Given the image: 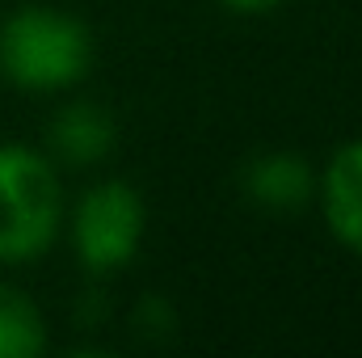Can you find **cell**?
I'll list each match as a JSON object with an SVG mask.
<instances>
[{"label": "cell", "instance_id": "cell-1", "mask_svg": "<svg viewBox=\"0 0 362 358\" xmlns=\"http://www.w3.org/2000/svg\"><path fill=\"white\" fill-rule=\"evenodd\" d=\"M93 64V38L81 17L47 4L17 8L0 21V72L30 93L68 89Z\"/></svg>", "mask_w": 362, "mask_h": 358}, {"label": "cell", "instance_id": "cell-2", "mask_svg": "<svg viewBox=\"0 0 362 358\" xmlns=\"http://www.w3.org/2000/svg\"><path fill=\"white\" fill-rule=\"evenodd\" d=\"M64 224L55 165L25 144H0V262L25 266L42 258Z\"/></svg>", "mask_w": 362, "mask_h": 358}, {"label": "cell", "instance_id": "cell-3", "mask_svg": "<svg viewBox=\"0 0 362 358\" xmlns=\"http://www.w3.org/2000/svg\"><path fill=\"white\" fill-rule=\"evenodd\" d=\"M144 228H148V211L135 185L127 181H101L81 198L76 215H72V241L81 262L97 274L105 270H122L144 245Z\"/></svg>", "mask_w": 362, "mask_h": 358}, {"label": "cell", "instance_id": "cell-4", "mask_svg": "<svg viewBox=\"0 0 362 358\" xmlns=\"http://www.w3.org/2000/svg\"><path fill=\"white\" fill-rule=\"evenodd\" d=\"M316 194H320L333 236L354 258H362V139L341 144L329 156L325 173L316 178Z\"/></svg>", "mask_w": 362, "mask_h": 358}, {"label": "cell", "instance_id": "cell-5", "mask_svg": "<svg viewBox=\"0 0 362 358\" xmlns=\"http://www.w3.org/2000/svg\"><path fill=\"white\" fill-rule=\"evenodd\" d=\"M245 190L262 207L295 211L316 194V173L299 152H266L245 169Z\"/></svg>", "mask_w": 362, "mask_h": 358}, {"label": "cell", "instance_id": "cell-6", "mask_svg": "<svg viewBox=\"0 0 362 358\" xmlns=\"http://www.w3.org/2000/svg\"><path fill=\"white\" fill-rule=\"evenodd\" d=\"M51 144L59 156H68L76 165H93L114 148V118L93 101H76L55 118Z\"/></svg>", "mask_w": 362, "mask_h": 358}, {"label": "cell", "instance_id": "cell-7", "mask_svg": "<svg viewBox=\"0 0 362 358\" xmlns=\"http://www.w3.org/2000/svg\"><path fill=\"white\" fill-rule=\"evenodd\" d=\"M47 346L42 312L13 287H0V358H34Z\"/></svg>", "mask_w": 362, "mask_h": 358}, {"label": "cell", "instance_id": "cell-8", "mask_svg": "<svg viewBox=\"0 0 362 358\" xmlns=\"http://www.w3.org/2000/svg\"><path fill=\"white\" fill-rule=\"evenodd\" d=\"M232 13H245V17H253V13H270V8H278L282 0H223Z\"/></svg>", "mask_w": 362, "mask_h": 358}]
</instances>
